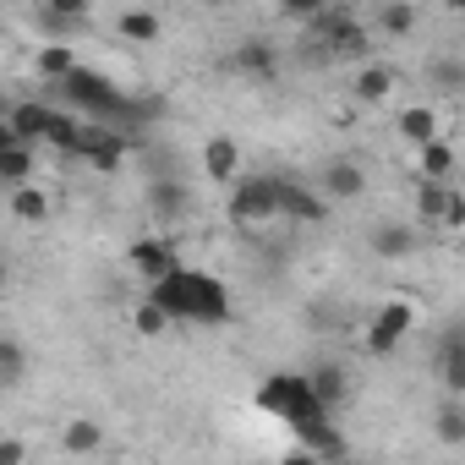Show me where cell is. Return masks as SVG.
I'll use <instances>...</instances> for the list:
<instances>
[{
	"label": "cell",
	"instance_id": "2",
	"mask_svg": "<svg viewBox=\"0 0 465 465\" xmlns=\"http://www.w3.org/2000/svg\"><path fill=\"white\" fill-rule=\"evenodd\" d=\"M61 104L66 110H77L83 121H110V126H137V121H153V104L148 99H132V94H121L104 72H94V66H72L61 83Z\"/></svg>",
	"mask_w": 465,
	"mask_h": 465
},
{
	"label": "cell",
	"instance_id": "17",
	"mask_svg": "<svg viewBox=\"0 0 465 465\" xmlns=\"http://www.w3.org/2000/svg\"><path fill=\"white\" fill-rule=\"evenodd\" d=\"M411 153H416V175H427V181H454V170H460V153H454V143L443 132L416 143Z\"/></svg>",
	"mask_w": 465,
	"mask_h": 465
},
{
	"label": "cell",
	"instance_id": "6",
	"mask_svg": "<svg viewBox=\"0 0 465 465\" xmlns=\"http://www.w3.org/2000/svg\"><path fill=\"white\" fill-rule=\"evenodd\" d=\"M126 153H132V137H126L121 126H110V121H83V132H77V143H72V159H83V164L99 170V175L121 170Z\"/></svg>",
	"mask_w": 465,
	"mask_h": 465
},
{
	"label": "cell",
	"instance_id": "36",
	"mask_svg": "<svg viewBox=\"0 0 465 465\" xmlns=\"http://www.w3.org/2000/svg\"><path fill=\"white\" fill-rule=\"evenodd\" d=\"M432 83L454 94V88H460V61H438V66H432Z\"/></svg>",
	"mask_w": 465,
	"mask_h": 465
},
{
	"label": "cell",
	"instance_id": "32",
	"mask_svg": "<svg viewBox=\"0 0 465 465\" xmlns=\"http://www.w3.org/2000/svg\"><path fill=\"white\" fill-rule=\"evenodd\" d=\"M23 372H28V351L17 345V340H6V334H0V383H23Z\"/></svg>",
	"mask_w": 465,
	"mask_h": 465
},
{
	"label": "cell",
	"instance_id": "11",
	"mask_svg": "<svg viewBox=\"0 0 465 465\" xmlns=\"http://www.w3.org/2000/svg\"><path fill=\"white\" fill-rule=\"evenodd\" d=\"M394 88H400V72L389 61H361V72L351 77V99L361 110H389L394 104Z\"/></svg>",
	"mask_w": 465,
	"mask_h": 465
},
{
	"label": "cell",
	"instance_id": "19",
	"mask_svg": "<svg viewBox=\"0 0 465 465\" xmlns=\"http://www.w3.org/2000/svg\"><path fill=\"white\" fill-rule=\"evenodd\" d=\"M72 66H77V50H72V39H45V45L34 50V61H28V72H34L39 83H61Z\"/></svg>",
	"mask_w": 465,
	"mask_h": 465
},
{
	"label": "cell",
	"instance_id": "31",
	"mask_svg": "<svg viewBox=\"0 0 465 465\" xmlns=\"http://www.w3.org/2000/svg\"><path fill=\"white\" fill-rule=\"evenodd\" d=\"M132 329H137L143 340H159V334H170V312H164L153 296H143V302H137V312H132Z\"/></svg>",
	"mask_w": 465,
	"mask_h": 465
},
{
	"label": "cell",
	"instance_id": "34",
	"mask_svg": "<svg viewBox=\"0 0 465 465\" xmlns=\"http://www.w3.org/2000/svg\"><path fill=\"white\" fill-rule=\"evenodd\" d=\"M438 230H443L449 242L460 236V230H465V197H460V186H454V197L443 203V213H438Z\"/></svg>",
	"mask_w": 465,
	"mask_h": 465
},
{
	"label": "cell",
	"instance_id": "37",
	"mask_svg": "<svg viewBox=\"0 0 465 465\" xmlns=\"http://www.w3.org/2000/svg\"><path fill=\"white\" fill-rule=\"evenodd\" d=\"M23 454H28V449H23L17 438H0V465H17Z\"/></svg>",
	"mask_w": 465,
	"mask_h": 465
},
{
	"label": "cell",
	"instance_id": "23",
	"mask_svg": "<svg viewBox=\"0 0 465 465\" xmlns=\"http://www.w3.org/2000/svg\"><path fill=\"white\" fill-rule=\"evenodd\" d=\"M39 175V148L34 143H12V148H0V192H12L23 181Z\"/></svg>",
	"mask_w": 465,
	"mask_h": 465
},
{
	"label": "cell",
	"instance_id": "38",
	"mask_svg": "<svg viewBox=\"0 0 465 465\" xmlns=\"http://www.w3.org/2000/svg\"><path fill=\"white\" fill-rule=\"evenodd\" d=\"M6 291H12V258L0 252V296H6Z\"/></svg>",
	"mask_w": 465,
	"mask_h": 465
},
{
	"label": "cell",
	"instance_id": "13",
	"mask_svg": "<svg viewBox=\"0 0 465 465\" xmlns=\"http://www.w3.org/2000/svg\"><path fill=\"white\" fill-rule=\"evenodd\" d=\"M236 175H242V143L230 137V132H213V137L203 143V181L230 186Z\"/></svg>",
	"mask_w": 465,
	"mask_h": 465
},
{
	"label": "cell",
	"instance_id": "26",
	"mask_svg": "<svg viewBox=\"0 0 465 465\" xmlns=\"http://www.w3.org/2000/svg\"><path fill=\"white\" fill-rule=\"evenodd\" d=\"M77 132H83V115L77 110H55L50 104V121H45V132H39V148H55V153H66L72 159V143H77Z\"/></svg>",
	"mask_w": 465,
	"mask_h": 465
},
{
	"label": "cell",
	"instance_id": "4",
	"mask_svg": "<svg viewBox=\"0 0 465 465\" xmlns=\"http://www.w3.org/2000/svg\"><path fill=\"white\" fill-rule=\"evenodd\" d=\"M252 405H258L263 416L285 421V427H296V421H312V416H329V411L318 405V394H312L307 372H269V378L258 383Z\"/></svg>",
	"mask_w": 465,
	"mask_h": 465
},
{
	"label": "cell",
	"instance_id": "22",
	"mask_svg": "<svg viewBox=\"0 0 465 465\" xmlns=\"http://www.w3.org/2000/svg\"><path fill=\"white\" fill-rule=\"evenodd\" d=\"M307 383H312V394H318V405H323L329 416L351 400V372H345V367H334V361L312 367V372H307Z\"/></svg>",
	"mask_w": 465,
	"mask_h": 465
},
{
	"label": "cell",
	"instance_id": "7",
	"mask_svg": "<svg viewBox=\"0 0 465 465\" xmlns=\"http://www.w3.org/2000/svg\"><path fill=\"white\" fill-rule=\"evenodd\" d=\"M411 329H416V302H411V296H389V302H378V312L367 318L361 345H367L372 356H394Z\"/></svg>",
	"mask_w": 465,
	"mask_h": 465
},
{
	"label": "cell",
	"instance_id": "21",
	"mask_svg": "<svg viewBox=\"0 0 465 465\" xmlns=\"http://www.w3.org/2000/svg\"><path fill=\"white\" fill-rule=\"evenodd\" d=\"M438 383L443 394H465V334L460 329H449L438 345Z\"/></svg>",
	"mask_w": 465,
	"mask_h": 465
},
{
	"label": "cell",
	"instance_id": "18",
	"mask_svg": "<svg viewBox=\"0 0 465 465\" xmlns=\"http://www.w3.org/2000/svg\"><path fill=\"white\" fill-rule=\"evenodd\" d=\"M6 208H12L17 224H45V219L55 213V197H50V192L39 186V175H34V181H23V186L6 192Z\"/></svg>",
	"mask_w": 465,
	"mask_h": 465
},
{
	"label": "cell",
	"instance_id": "15",
	"mask_svg": "<svg viewBox=\"0 0 465 465\" xmlns=\"http://www.w3.org/2000/svg\"><path fill=\"white\" fill-rule=\"evenodd\" d=\"M230 66H236L247 83H274L280 77V50L269 39H242L236 55H230Z\"/></svg>",
	"mask_w": 465,
	"mask_h": 465
},
{
	"label": "cell",
	"instance_id": "28",
	"mask_svg": "<svg viewBox=\"0 0 465 465\" xmlns=\"http://www.w3.org/2000/svg\"><path fill=\"white\" fill-rule=\"evenodd\" d=\"M449 197H454V181H427V175H416V219H421V224H438V213H443Z\"/></svg>",
	"mask_w": 465,
	"mask_h": 465
},
{
	"label": "cell",
	"instance_id": "3",
	"mask_svg": "<svg viewBox=\"0 0 465 465\" xmlns=\"http://www.w3.org/2000/svg\"><path fill=\"white\" fill-rule=\"evenodd\" d=\"M307 39H312L318 61H367V50H372V28L356 12L334 6V0L318 17H307Z\"/></svg>",
	"mask_w": 465,
	"mask_h": 465
},
{
	"label": "cell",
	"instance_id": "1",
	"mask_svg": "<svg viewBox=\"0 0 465 465\" xmlns=\"http://www.w3.org/2000/svg\"><path fill=\"white\" fill-rule=\"evenodd\" d=\"M148 296L170 312V323H203V329H224L236 318V302H230V285L208 269H170L148 285Z\"/></svg>",
	"mask_w": 465,
	"mask_h": 465
},
{
	"label": "cell",
	"instance_id": "20",
	"mask_svg": "<svg viewBox=\"0 0 465 465\" xmlns=\"http://www.w3.org/2000/svg\"><path fill=\"white\" fill-rule=\"evenodd\" d=\"M394 132H400L405 148H416V143H427V137L443 132V115H438L432 104H405V110L394 115Z\"/></svg>",
	"mask_w": 465,
	"mask_h": 465
},
{
	"label": "cell",
	"instance_id": "25",
	"mask_svg": "<svg viewBox=\"0 0 465 465\" xmlns=\"http://www.w3.org/2000/svg\"><path fill=\"white\" fill-rule=\"evenodd\" d=\"M416 23H421V12L411 6V0H383L378 17H372V34H378V39H411Z\"/></svg>",
	"mask_w": 465,
	"mask_h": 465
},
{
	"label": "cell",
	"instance_id": "40",
	"mask_svg": "<svg viewBox=\"0 0 465 465\" xmlns=\"http://www.w3.org/2000/svg\"><path fill=\"white\" fill-rule=\"evenodd\" d=\"M0 115H6V104H0Z\"/></svg>",
	"mask_w": 465,
	"mask_h": 465
},
{
	"label": "cell",
	"instance_id": "14",
	"mask_svg": "<svg viewBox=\"0 0 465 465\" xmlns=\"http://www.w3.org/2000/svg\"><path fill=\"white\" fill-rule=\"evenodd\" d=\"M318 192H323L329 203H356V197L367 192V170H361L356 159H329L323 175H318Z\"/></svg>",
	"mask_w": 465,
	"mask_h": 465
},
{
	"label": "cell",
	"instance_id": "29",
	"mask_svg": "<svg viewBox=\"0 0 465 465\" xmlns=\"http://www.w3.org/2000/svg\"><path fill=\"white\" fill-rule=\"evenodd\" d=\"M438 438H443L449 449H465V394H449V400L438 405Z\"/></svg>",
	"mask_w": 465,
	"mask_h": 465
},
{
	"label": "cell",
	"instance_id": "9",
	"mask_svg": "<svg viewBox=\"0 0 465 465\" xmlns=\"http://www.w3.org/2000/svg\"><path fill=\"white\" fill-rule=\"evenodd\" d=\"M181 258H175V242L164 236V230H148V236H137L132 247H126V269L143 280V285H153L159 274H170Z\"/></svg>",
	"mask_w": 465,
	"mask_h": 465
},
{
	"label": "cell",
	"instance_id": "12",
	"mask_svg": "<svg viewBox=\"0 0 465 465\" xmlns=\"http://www.w3.org/2000/svg\"><path fill=\"white\" fill-rule=\"evenodd\" d=\"M291 438H296V443H302V454H312V460H340V454H351V443H345V432L334 427V416L296 421V427H291Z\"/></svg>",
	"mask_w": 465,
	"mask_h": 465
},
{
	"label": "cell",
	"instance_id": "10",
	"mask_svg": "<svg viewBox=\"0 0 465 465\" xmlns=\"http://www.w3.org/2000/svg\"><path fill=\"white\" fill-rule=\"evenodd\" d=\"M367 247H372V258H383V263H405V258L421 252V230H416L411 219H383V224L367 230Z\"/></svg>",
	"mask_w": 465,
	"mask_h": 465
},
{
	"label": "cell",
	"instance_id": "24",
	"mask_svg": "<svg viewBox=\"0 0 465 465\" xmlns=\"http://www.w3.org/2000/svg\"><path fill=\"white\" fill-rule=\"evenodd\" d=\"M186 203H192V192H186V181H175V175H164V181L148 186V208H153L159 224H175V219L186 213Z\"/></svg>",
	"mask_w": 465,
	"mask_h": 465
},
{
	"label": "cell",
	"instance_id": "33",
	"mask_svg": "<svg viewBox=\"0 0 465 465\" xmlns=\"http://www.w3.org/2000/svg\"><path fill=\"white\" fill-rule=\"evenodd\" d=\"M39 12L66 17L72 28H83V23H88V12H94V0H39Z\"/></svg>",
	"mask_w": 465,
	"mask_h": 465
},
{
	"label": "cell",
	"instance_id": "16",
	"mask_svg": "<svg viewBox=\"0 0 465 465\" xmlns=\"http://www.w3.org/2000/svg\"><path fill=\"white\" fill-rule=\"evenodd\" d=\"M159 34H164V17H159V12H148V6H126V12H115V39H121V45L148 50V45H159Z\"/></svg>",
	"mask_w": 465,
	"mask_h": 465
},
{
	"label": "cell",
	"instance_id": "30",
	"mask_svg": "<svg viewBox=\"0 0 465 465\" xmlns=\"http://www.w3.org/2000/svg\"><path fill=\"white\" fill-rule=\"evenodd\" d=\"M61 449L66 454H99L104 449V427L99 421H66L61 427Z\"/></svg>",
	"mask_w": 465,
	"mask_h": 465
},
{
	"label": "cell",
	"instance_id": "39",
	"mask_svg": "<svg viewBox=\"0 0 465 465\" xmlns=\"http://www.w3.org/2000/svg\"><path fill=\"white\" fill-rule=\"evenodd\" d=\"M203 6H213V12H224V6H230V0H203Z\"/></svg>",
	"mask_w": 465,
	"mask_h": 465
},
{
	"label": "cell",
	"instance_id": "35",
	"mask_svg": "<svg viewBox=\"0 0 465 465\" xmlns=\"http://www.w3.org/2000/svg\"><path fill=\"white\" fill-rule=\"evenodd\" d=\"M329 6V0H280V12L291 17V23H307V17H318Z\"/></svg>",
	"mask_w": 465,
	"mask_h": 465
},
{
	"label": "cell",
	"instance_id": "27",
	"mask_svg": "<svg viewBox=\"0 0 465 465\" xmlns=\"http://www.w3.org/2000/svg\"><path fill=\"white\" fill-rule=\"evenodd\" d=\"M45 121H50V104H39V99H17V104H6V126H12L23 143H34V148H39Z\"/></svg>",
	"mask_w": 465,
	"mask_h": 465
},
{
	"label": "cell",
	"instance_id": "5",
	"mask_svg": "<svg viewBox=\"0 0 465 465\" xmlns=\"http://www.w3.org/2000/svg\"><path fill=\"white\" fill-rule=\"evenodd\" d=\"M230 197H224V213H230V224H242V230H263V224H274L280 213H274V175H236L224 186Z\"/></svg>",
	"mask_w": 465,
	"mask_h": 465
},
{
	"label": "cell",
	"instance_id": "8",
	"mask_svg": "<svg viewBox=\"0 0 465 465\" xmlns=\"http://www.w3.org/2000/svg\"><path fill=\"white\" fill-rule=\"evenodd\" d=\"M274 213L291 224H323L329 219V197L318 186H307L302 175H274Z\"/></svg>",
	"mask_w": 465,
	"mask_h": 465
}]
</instances>
